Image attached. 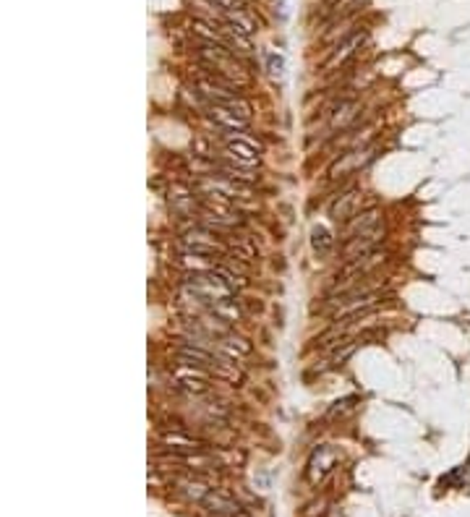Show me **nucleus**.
Segmentation results:
<instances>
[{
    "label": "nucleus",
    "instance_id": "4",
    "mask_svg": "<svg viewBox=\"0 0 470 517\" xmlns=\"http://www.w3.org/2000/svg\"><path fill=\"white\" fill-rule=\"evenodd\" d=\"M172 379L178 382V387H183L186 392H194V395H204V392H209V387H212L209 368L194 366V363H183V360L172 368Z\"/></svg>",
    "mask_w": 470,
    "mask_h": 517
},
{
    "label": "nucleus",
    "instance_id": "10",
    "mask_svg": "<svg viewBox=\"0 0 470 517\" xmlns=\"http://www.w3.org/2000/svg\"><path fill=\"white\" fill-rule=\"evenodd\" d=\"M360 202H363V191H360L358 186L345 188L343 194L329 204V217L337 219V222H348V219H352L358 212H363L360 209Z\"/></svg>",
    "mask_w": 470,
    "mask_h": 517
},
{
    "label": "nucleus",
    "instance_id": "5",
    "mask_svg": "<svg viewBox=\"0 0 470 517\" xmlns=\"http://www.w3.org/2000/svg\"><path fill=\"white\" fill-rule=\"evenodd\" d=\"M337 460H340V452H337L335 446L324 444L319 449H313V454L308 457V465H306V481L311 486H319L332 473Z\"/></svg>",
    "mask_w": 470,
    "mask_h": 517
},
{
    "label": "nucleus",
    "instance_id": "6",
    "mask_svg": "<svg viewBox=\"0 0 470 517\" xmlns=\"http://www.w3.org/2000/svg\"><path fill=\"white\" fill-rule=\"evenodd\" d=\"M366 37H368L366 29H355V31H350V34H345V37L335 45V50L329 53L327 63H324V68H327V70L343 68V66L350 61V58H355V53L360 50V45L366 42Z\"/></svg>",
    "mask_w": 470,
    "mask_h": 517
},
{
    "label": "nucleus",
    "instance_id": "13",
    "mask_svg": "<svg viewBox=\"0 0 470 517\" xmlns=\"http://www.w3.org/2000/svg\"><path fill=\"white\" fill-rule=\"evenodd\" d=\"M202 507L214 517H230V515L243 512V509L238 507V501H235L233 496H230V491H225V489H212V491L207 494V499L202 501Z\"/></svg>",
    "mask_w": 470,
    "mask_h": 517
},
{
    "label": "nucleus",
    "instance_id": "16",
    "mask_svg": "<svg viewBox=\"0 0 470 517\" xmlns=\"http://www.w3.org/2000/svg\"><path fill=\"white\" fill-rule=\"evenodd\" d=\"M212 313L217 316V319H222L225 324H238V321L243 319V308H241V301L235 296L225 298V301H217V303L212 306Z\"/></svg>",
    "mask_w": 470,
    "mask_h": 517
},
{
    "label": "nucleus",
    "instance_id": "14",
    "mask_svg": "<svg viewBox=\"0 0 470 517\" xmlns=\"http://www.w3.org/2000/svg\"><path fill=\"white\" fill-rule=\"evenodd\" d=\"M160 444L164 449H170V452H178V454H188V452H204V442L199 439L188 437V434H180V431H167L160 437Z\"/></svg>",
    "mask_w": 470,
    "mask_h": 517
},
{
    "label": "nucleus",
    "instance_id": "8",
    "mask_svg": "<svg viewBox=\"0 0 470 517\" xmlns=\"http://www.w3.org/2000/svg\"><path fill=\"white\" fill-rule=\"evenodd\" d=\"M360 118V102L355 100H340L335 108L327 113V131L329 133H345L355 125Z\"/></svg>",
    "mask_w": 470,
    "mask_h": 517
},
{
    "label": "nucleus",
    "instance_id": "19",
    "mask_svg": "<svg viewBox=\"0 0 470 517\" xmlns=\"http://www.w3.org/2000/svg\"><path fill=\"white\" fill-rule=\"evenodd\" d=\"M352 402H355V397H348V400H337L335 405L329 407V418H337L340 413H345V410H352Z\"/></svg>",
    "mask_w": 470,
    "mask_h": 517
},
{
    "label": "nucleus",
    "instance_id": "3",
    "mask_svg": "<svg viewBox=\"0 0 470 517\" xmlns=\"http://www.w3.org/2000/svg\"><path fill=\"white\" fill-rule=\"evenodd\" d=\"M180 249L188 251V254H199V256H219V254H225L227 251V246L214 238V230L199 225V227H194V230L183 233V238H180Z\"/></svg>",
    "mask_w": 470,
    "mask_h": 517
},
{
    "label": "nucleus",
    "instance_id": "7",
    "mask_svg": "<svg viewBox=\"0 0 470 517\" xmlns=\"http://www.w3.org/2000/svg\"><path fill=\"white\" fill-rule=\"evenodd\" d=\"M374 152H376L374 144H366V147L350 149V152L340 155V160H337V162L332 164V167H329V180L345 178V175H350V172L360 170L363 164L374 160Z\"/></svg>",
    "mask_w": 470,
    "mask_h": 517
},
{
    "label": "nucleus",
    "instance_id": "17",
    "mask_svg": "<svg viewBox=\"0 0 470 517\" xmlns=\"http://www.w3.org/2000/svg\"><path fill=\"white\" fill-rule=\"evenodd\" d=\"M311 246H313V251L319 254V256H324L329 249H332V235H329V230L327 227H313L311 230Z\"/></svg>",
    "mask_w": 470,
    "mask_h": 517
},
{
    "label": "nucleus",
    "instance_id": "15",
    "mask_svg": "<svg viewBox=\"0 0 470 517\" xmlns=\"http://www.w3.org/2000/svg\"><path fill=\"white\" fill-rule=\"evenodd\" d=\"M374 227H382V214H379V209L358 212L355 217L345 222V241L358 233H368V230H374Z\"/></svg>",
    "mask_w": 470,
    "mask_h": 517
},
{
    "label": "nucleus",
    "instance_id": "2",
    "mask_svg": "<svg viewBox=\"0 0 470 517\" xmlns=\"http://www.w3.org/2000/svg\"><path fill=\"white\" fill-rule=\"evenodd\" d=\"M222 139H225V144H222L225 147V160L243 164V167H256L261 162V155H258L261 149L254 139L241 136V133H225Z\"/></svg>",
    "mask_w": 470,
    "mask_h": 517
},
{
    "label": "nucleus",
    "instance_id": "11",
    "mask_svg": "<svg viewBox=\"0 0 470 517\" xmlns=\"http://www.w3.org/2000/svg\"><path fill=\"white\" fill-rule=\"evenodd\" d=\"M214 350H217L219 355H225V358L235 360V363L254 355V348H251L249 340L241 335H235V332H225V335L214 337Z\"/></svg>",
    "mask_w": 470,
    "mask_h": 517
},
{
    "label": "nucleus",
    "instance_id": "9",
    "mask_svg": "<svg viewBox=\"0 0 470 517\" xmlns=\"http://www.w3.org/2000/svg\"><path fill=\"white\" fill-rule=\"evenodd\" d=\"M384 241V225L382 227H374V230H368V233H358L348 238L343 246V256L345 261H352V258L358 256H366L371 251H376V246Z\"/></svg>",
    "mask_w": 470,
    "mask_h": 517
},
{
    "label": "nucleus",
    "instance_id": "12",
    "mask_svg": "<svg viewBox=\"0 0 470 517\" xmlns=\"http://www.w3.org/2000/svg\"><path fill=\"white\" fill-rule=\"evenodd\" d=\"M212 489H214V486H212L209 481L202 476V473H196V476L175 478V491H178L180 496H186L188 501H196V504H202Z\"/></svg>",
    "mask_w": 470,
    "mask_h": 517
},
{
    "label": "nucleus",
    "instance_id": "20",
    "mask_svg": "<svg viewBox=\"0 0 470 517\" xmlns=\"http://www.w3.org/2000/svg\"><path fill=\"white\" fill-rule=\"evenodd\" d=\"M269 70H272V76H282V70H285V61H282L280 55H272V58H269Z\"/></svg>",
    "mask_w": 470,
    "mask_h": 517
},
{
    "label": "nucleus",
    "instance_id": "18",
    "mask_svg": "<svg viewBox=\"0 0 470 517\" xmlns=\"http://www.w3.org/2000/svg\"><path fill=\"white\" fill-rule=\"evenodd\" d=\"M227 251L233 254V258H241V261H246V264H251V261L256 258V249H254L246 238H238V241H235Z\"/></svg>",
    "mask_w": 470,
    "mask_h": 517
},
{
    "label": "nucleus",
    "instance_id": "1",
    "mask_svg": "<svg viewBox=\"0 0 470 517\" xmlns=\"http://www.w3.org/2000/svg\"><path fill=\"white\" fill-rule=\"evenodd\" d=\"M196 92L202 94L209 105H225V108L243 105L241 86L230 84V81H225V78H219V76H212V73L196 81Z\"/></svg>",
    "mask_w": 470,
    "mask_h": 517
}]
</instances>
